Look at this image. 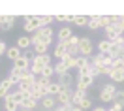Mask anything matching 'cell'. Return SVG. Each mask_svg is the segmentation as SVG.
Listing matches in <instances>:
<instances>
[{"label": "cell", "mask_w": 124, "mask_h": 111, "mask_svg": "<svg viewBox=\"0 0 124 111\" xmlns=\"http://www.w3.org/2000/svg\"><path fill=\"white\" fill-rule=\"evenodd\" d=\"M92 49H94V45H92V40H90V38H81V40H79V45H77L79 56L90 58V56H92Z\"/></svg>", "instance_id": "1"}, {"label": "cell", "mask_w": 124, "mask_h": 111, "mask_svg": "<svg viewBox=\"0 0 124 111\" xmlns=\"http://www.w3.org/2000/svg\"><path fill=\"white\" fill-rule=\"evenodd\" d=\"M58 105H71V98H73V88H62L58 94L54 96Z\"/></svg>", "instance_id": "2"}, {"label": "cell", "mask_w": 124, "mask_h": 111, "mask_svg": "<svg viewBox=\"0 0 124 111\" xmlns=\"http://www.w3.org/2000/svg\"><path fill=\"white\" fill-rule=\"evenodd\" d=\"M115 92H116L115 85H103L101 90H100V100H101V102H113Z\"/></svg>", "instance_id": "3"}, {"label": "cell", "mask_w": 124, "mask_h": 111, "mask_svg": "<svg viewBox=\"0 0 124 111\" xmlns=\"http://www.w3.org/2000/svg\"><path fill=\"white\" fill-rule=\"evenodd\" d=\"M79 36H71L70 40L64 43V49H66V53L68 55H73V56H79V53H77V45H79Z\"/></svg>", "instance_id": "4"}, {"label": "cell", "mask_w": 124, "mask_h": 111, "mask_svg": "<svg viewBox=\"0 0 124 111\" xmlns=\"http://www.w3.org/2000/svg\"><path fill=\"white\" fill-rule=\"evenodd\" d=\"M94 77L90 75V73H86V75H79L77 83H75V90H83V92H86V88L92 85Z\"/></svg>", "instance_id": "5"}, {"label": "cell", "mask_w": 124, "mask_h": 111, "mask_svg": "<svg viewBox=\"0 0 124 111\" xmlns=\"http://www.w3.org/2000/svg\"><path fill=\"white\" fill-rule=\"evenodd\" d=\"M32 56H34V55H21L15 62H13V68H19V70H28V68H30V64H32Z\"/></svg>", "instance_id": "6"}, {"label": "cell", "mask_w": 124, "mask_h": 111, "mask_svg": "<svg viewBox=\"0 0 124 111\" xmlns=\"http://www.w3.org/2000/svg\"><path fill=\"white\" fill-rule=\"evenodd\" d=\"M39 28V19L38 15H32V17H24V30L26 32H34Z\"/></svg>", "instance_id": "7"}, {"label": "cell", "mask_w": 124, "mask_h": 111, "mask_svg": "<svg viewBox=\"0 0 124 111\" xmlns=\"http://www.w3.org/2000/svg\"><path fill=\"white\" fill-rule=\"evenodd\" d=\"M51 64V55H34L32 56V66H38V68H45Z\"/></svg>", "instance_id": "8"}, {"label": "cell", "mask_w": 124, "mask_h": 111, "mask_svg": "<svg viewBox=\"0 0 124 111\" xmlns=\"http://www.w3.org/2000/svg\"><path fill=\"white\" fill-rule=\"evenodd\" d=\"M13 85H15V83L9 79V77H6V79L0 81V98H6V96L9 94V90H11Z\"/></svg>", "instance_id": "9"}, {"label": "cell", "mask_w": 124, "mask_h": 111, "mask_svg": "<svg viewBox=\"0 0 124 111\" xmlns=\"http://www.w3.org/2000/svg\"><path fill=\"white\" fill-rule=\"evenodd\" d=\"M56 105H58V103H56V98H54V96H43V98H41V107L45 111H53Z\"/></svg>", "instance_id": "10"}, {"label": "cell", "mask_w": 124, "mask_h": 111, "mask_svg": "<svg viewBox=\"0 0 124 111\" xmlns=\"http://www.w3.org/2000/svg\"><path fill=\"white\" fill-rule=\"evenodd\" d=\"M13 24H15V17L13 15H2V23H0V28H2V30L9 32L13 28Z\"/></svg>", "instance_id": "11"}, {"label": "cell", "mask_w": 124, "mask_h": 111, "mask_svg": "<svg viewBox=\"0 0 124 111\" xmlns=\"http://www.w3.org/2000/svg\"><path fill=\"white\" fill-rule=\"evenodd\" d=\"M71 36H73V34H71V28H70V26H62L60 30H58V34H56L58 43H66V41L70 40Z\"/></svg>", "instance_id": "12"}, {"label": "cell", "mask_w": 124, "mask_h": 111, "mask_svg": "<svg viewBox=\"0 0 124 111\" xmlns=\"http://www.w3.org/2000/svg\"><path fill=\"white\" fill-rule=\"evenodd\" d=\"M73 77H71V73L70 71H68V73H64V75H60V77H58V85H60L62 88H71L73 87Z\"/></svg>", "instance_id": "13"}, {"label": "cell", "mask_w": 124, "mask_h": 111, "mask_svg": "<svg viewBox=\"0 0 124 111\" xmlns=\"http://www.w3.org/2000/svg\"><path fill=\"white\" fill-rule=\"evenodd\" d=\"M17 47L21 49V51H26V49L32 45V40H30V36H19L17 38V43H15Z\"/></svg>", "instance_id": "14"}, {"label": "cell", "mask_w": 124, "mask_h": 111, "mask_svg": "<svg viewBox=\"0 0 124 111\" xmlns=\"http://www.w3.org/2000/svg\"><path fill=\"white\" fill-rule=\"evenodd\" d=\"M21 55H23V51L17 47V45H13V47H8V51H6V56H8L11 62H15V60H17Z\"/></svg>", "instance_id": "15"}, {"label": "cell", "mask_w": 124, "mask_h": 111, "mask_svg": "<svg viewBox=\"0 0 124 111\" xmlns=\"http://www.w3.org/2000/svg\"><path fill=\"white\" fill-rule=\"evenodd\" d=\"M4 107H6V111H17V109H19V105L15 103V100H13L11 92H9V94L4 98Z\"/></svg>", "instance_id": "16"}, {"label": "cell", "mask_w": 124, "mask_h": 111, "mask_svg": "<svg viewBox=\"0 0 124 111\" xmlns=\"http://www.w3.org/2000/svg\"><path fill=\"white\" fill-rule=\"evenodd\" d=\"M36 105H38V102H36L34 98H30V96H26V98L23 100V103H21L19 107H21V109H28V111H32L34 107H36Z\"/></svg>", "instance_id": "17"}, {"label": "cell", "mask_w": 124, "mask_h": 111, "mask_svg": "<svg viewBox=\"0 0 124 111\" xmlns=\"http://www.w3.org/2000/svg\"><path fill=\"white\" fill-rule=\"evenodd\" d=\"M53 55H54V58H58V60H62L64 56L68 55V53H66V49H64V43H58V41H56V45H54Z\"/></svg>", "instance_id": "18"}, {"label": "cell", "mask_w": 124, "mask_h": 111, "mask_svg": "<svg viewBox=\"0 0 124 111\" xmlns=\"http://www.w3.org/2000/svg\"><path fill=\"white\" fill-rule=\"evenodd\" d=\"M62 90V87L58 85V81H51V85L47 87V96H56Z\"/></svg>", "instance_id": "19"}, {"label": "cell", "mask_w": 124, "mask_h": 111, "mask_svg": "<svg viewBox=\"0 0 124 111\" xmlns=\"http://www.w3.org/2000/svg\"><path fill=\"white\" fill-rule=\"evenodd\" d=\"M32 47H34V55H45L49 47H47L43 41H38V43H32Z\"/></svg>", "instance_id": "20"}, {"label": "cell", "mask_w": 124, "mask_h": 111, "mask_svg": "<svg viewBox=\"0 0 124 111\" xmlns=\"http://www.w3.org/2000/svg\"><path fill=\"white\" fill-rule=\"evenodd\" d=\"M111 47H113V43L107 41V40H101L100 43H98V51H100L101 55H107L109 51H111Z\"/></svg>", "instance_id": "21"}, {"label": "cell", "mask_w": 124, "mask_h": 111, "mask_svg": "<svg viewBox=\"0 0 124 111\" xmlns=\"http://www.w3.org/2000/svg\"><path fill=\"white\" fill-rule=\"evenodd\" d=\"M75 58L77 56H73V55H66L64 58H62L60 62H64V66L68 68V70H71V68H75Z\"/></svg>", "instance_id": "22"}, {"label": "cell", "mask_w": 124, "mask_h": 111, "mask_svg": "<svg viewBox=\"0 0 124 111\" xmlns=\"http://www.w3.org/2000/svg\"><path fill=\"white\" fill-rule=\"evenodd\" d=\"M86 96V92H83V90H73V98H71V105H79L81 103V100Z\"/></svg>", "instance_id": "23"}, {"label": "cell", "mask_w": 124, "mask_h": 111, "mask_svg": "<svg viewBox=\"0 0 124 111\" xmlns=\"http://www.w3.org/2000/svg\"><path fill=\"white\" fill-rule=\"evenodd\" d=\"M90 30H96V28H100V15H92L88 17V24H86Z\"/></svg>", "instance_id": "24"}, {"label": "cell", "mask_w": 124, "mask_h": 111, "mask_svg": "<svg viewBox=\"0 0 124 111\" xmlns=\"http://www.w3.org/2000/svg\"><path fill=\"white\" fill-rule=\"evenodd\" d=\"M53 68H54V73H56L58 77H60V75H64V73H68V71H70V70H68V68H66V66H64V62H60V60H58V62H56V64H54Z\"/></svg>", "instance_id": "25"}, {"label": "cell", "mask_w": 124, "mask_h": 111, "mask_svg": "<svg viewBox=\"0 0 124 111\" xmlns=\"http://www.w3.org/2000/svg\"><path fill=\"white\" fill-rule=\"evenodd\" d=\"M109 77L115 81V83H122V81H124V71L115 70V68H113V71H111V75H109Z\"/></svg>", "instance_id": "26"}, {"label": "cell", "mask_w": 124, "mask_h": 111, "mask_svg": "<svg viewBox=\"0 0 124 111\" xmlns=\"http://www.w3.org/2000/svg\"><path fill=\"white\" fill-rule=\"evenodd\" d=\"M38 19H39V28H41V26H49V24L54 21L53 15H38Z\"/></svg>", "instance_id": "27"}, {"label": "cell", "mask_w": 124, "mask_h": 111, "mask_svg": "<svg viewBox=\"0 0 124 111\" xmlns=\"http://www.w3.org/2000/svg\"><path fill=\"white\" fill-rule=\"evenodd\" d=\"M73 23H75V26H86L88 24V17L86 15H75Z\"/></svg>", "instance_id": "28"}, {"label": "cell", "mask_w": 124, "mask_h": 111, "mask_svg": "<svg viewBox=\"0 0 124 111\" xmlns=\"http://www.w3.org/2000/svg\"><path fill=\"white\" fill-rule=\"evenodd\" d=\"M54 73V68H53V64H49V66H45L43 70H41V75L39 77H45V79H51V75Z\"/></svg>", "instance_id": "29"}, {"label": "cell", "mask_w": 124, "mask_h": 111, "mask_svg": "<svg viewBox=\"0 0 124 111\" xmlns=\"http://www.w3.org/2000/svg\"><path fill=\"white\" fill-rule=\"evenodd\" d=\"M86 66H88V58H85V56H77L75 58V68L77 70H83Z\"/></svg>", "instance_id": "30"}, {"label": "cell", "mask_w": 124, "mask_h": 111, "mask_svg": "<svg viewBox=\"0 0 124 111\" xmlns=\"http://www.w3.org/2000/svg\"><path fill=\"white\" fill-rule=\"evenodd\" d=\"M77 107H81V109H83V111H86V109H90V107H92V100H90V98H88V96H85V98H83V100H81V103H79Z\"/></svg>", "instance_id": "31"}, {"label": "cell", "mask_w": 124, "mask_h": 111, "mask_svg": "<svg viewBox=\"0 0 124 111\" xmlns=\"http://www.w3.org/2000/svg\"><path fill=\"white\" fill-rule=\"evenodd\" d=\"M11 96H13V100H15L17 105H21V103H23V100L26 98V94H23L21 90H15V92H11Z\"/></svg>", "instance_id": "32"}, {"label": "cell", "mask_w": 124, "mask_h": 111, "mask_svg": "<svg viewBox=\"0 0 124 111\" xmlns=\"http://www.w3.org/2000/svg\"><path fill=\"white\" fill-rule=\"evenodd\" d=\"M113 102L115 103H120L124 107V90H116L115 92V98H113Z\"/></svg>", "instance_id": "33"}, {"label": "cell", "mask_w": 124, "mask_h": 111, "mask_svg": "<svg viewBox=\"0 0 124 111\" xmlns=\"http://www.w3.org/2000/svg\"><path fill=\"white\" fill-rule=\"evenodd\" d=\"M73 19H75V15H56L54 17V21H66V23H73Z\"/></svg>", "instance_id": "34"}, {"label": "cell", "mask_w": 124, "mask_h": 111, "mask_svg": "<svg viewBox=\"0 0 124 111\" xmlns=\"http://www.w3.org/2000/svg\"><path fill=\"white\" fill-rule=\"evenodd\" d=\"M116 28H118V32H120V34H124V15H120L118 17V21H116Z\"/></svg>", "instance_id": "35"}, {"label": "cell", "mask_w": 124, "mask_h": 111, "mask_svg": "<svg viewBox=\"0 0 124 111\" xmlns=\"http://www.w3.org/2000/svg\"><path fill=\"white\" fill-rule=\"evenodd\" d=\"M107 111H122V105H120V103H115V102H113V105H111Z\"/></svg>", "instance_id": "36"}, {"label": "cell", "mask_w": 124, "mask_h": 111, "mask_svg": "<svg viewBox=\"0 0 124 111\" xmlns=\"http://www.w3.org/2000/svg\"><path fill=\"white\" fill-rule=\"evenodd\" d=\"M6 51H8V47H6V43H4V41L0 40V55H4Z\"/></svg>", "instance_id": "37"}, {"label": "cell", "mask_w": 124, "mask_h": 111, "mask_svg": "<svg viewBox=\"0 0 124 111\" xmlns=\"http://www.w3.org/2000/svg\"><path fill=\"white\" fill-rule=\"evenodd\" d=\"M70 111H83V109H81V107H77V105H71Z\"/></svg>", "instance_id": "38"}, {"label": "cell", "mask_w": 124, "mask_h": 111, "mask_svg": "<svg viewBox=\"0 0 124 111\" xmlns=\"http://www.w3.org/2000/svg\"><path fill=\"white\" fill-rule=\"evenodd\" d=\"M92 111H107V109H103V107H94Z\"/></svg>", "instance_id": "39"}, {"label": "cell", "mask_w": 124, "mask_h": 111, "mask_svg": "<svg viewBox=\"0 0 124 111\" xmlns=\"http://www.w3.org/2000/svg\"><path fill=\"white\" fill-rule=\"evenodd\" d=\"M0 23H2V15H0Z\"/></svg>", "instance_id": "40"}, {"label": "cell", "mask_w": 124, "mask_h": 111, "mask_svg": "<svg viewBox=\"0 0 124 111\" xmlns=\"http://www.w3.org/2000/svg\"><path fill=\"white\" fill-rule=\"evenodd\" d=\"M21 111H28V109H21Z\"/></svg>", "instance_id": "41"}]
</instances>
